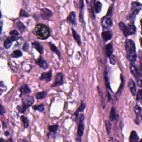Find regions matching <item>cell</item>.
Listing matches in <instances>:
<instances>
[{
  "label": "cell",
  "instance_id": "obj_1",
  "mask_svg": "<svg viewBox=\"0 0 142 142\" xmlns=\"http://www.w3.org/2000/svg\"><path fill=\"white\" fill-rule=\"evenodd\" d=\"M125 51L127 52V58L130 63H134L136 61L137 55L136 53V48L134 42L130 40L127 39L125 44Z\"/></svg>",
  "mask_w": 142,
  "mask_h": 142
},
{
  "label": "cell",
  "instance_id": "obj_2",
  "mask_svg": "<svg viewBox=\"0 0 142 142\" xmlns=\"http://www.w3.org/2000/svg\"><path fill=\"white\" fill-rule=\"evenodd\" d=\"M34 34L38 39L46 40L50 36V31L48 27L43 24L39 23L36 25L33 30Z\"/></svg>",
  "mask_w": 142,
  "mask_h": 142
},
{
  "label": "cell",
  "instance_id": "obj_3",
  "mask_svg": "<svg viewBox=\"0 0 142 142\" xmlns=\"http://www.w3.org/2000/svg\"><path fill=\"white\" fill-rule=\"evenodd\" d=\"M22 106H17V109L20 113H23L27 108L32 106L34 103V98L32 96L25 95L22 98Z\"/></svg>",
  "mask_w": 142,
  "mask_h": 142
},
{
  "label": "cell",
  "instance_id": "obj_4",
  "mask_svg": "<svg viewBox=\"0 0 142 142\" xmlns=\"http://www.w3.org/2000/svg\"><path fill=\"white\" fill-rule=\"evenodd\" d=\"M141 7V4L139 2L135 1L132 3V4H131V14L129 15V19L132 23L134 22L135 16L139 13Z\"/></svg>",
  "mask_w": 142,
  "mask_h": 142
},
{
  "label": "cell",
  "instance_id": "obj_5",
  "mask_svg": "<svg viewBox=\"0 0 142 142\" xmlns=\"http://www.w3.org/2000/svg\"><path fill=\"white\" fill-rule=\"evenodd\" d=\"M84 116L83 114H80L79 116V124L77 129V138H80L83 136L84 130Z\"/></svg>",
  "mask_w": 142,
  "mask_h": 142
},
{
  "label": "cell",
  "instance_id": "obj_6",
  "mask_svg": "<svg viewBox=\"0 0 142 142\" xmlns=\"http://www.w3.org/2000/svg\"><path fill=\"white\" fill-rule=\"evenodd\" d=\"M106 51L107 55L109 59H110V63L113 65L115 64L116 61H115V59H114V56H113V45L112 43H108V45H106Z\"/></svg>",
  "mask_w": 142,
  "mask_h": 142
},
{
  "label": "cell",
  "instance_id": "obj_7",
  "mask_svg": "<svg viewBox=\"0 0 142 142\" xmlns=\"http://www.w3.org/2000/svg\"><path fill=\"white\" fill-rule=\"evenodd\" d=\"M105 83H106V88L107 89L108 92V98L109 100H110L112 98V94L113 93V91L111 89V87L110 86V80H109V76H108V72L107 68L105 70Z\"/></svg>",
  "mask_w": 142,
  "mask_h": 142
},
{
  "label": "cell",
  "instance_id": "obj_8",
  "mask_svg": "<svg viewBox=\"0 0 142 142\" xmlns=\"http://www.w3.org/2000/svg\"><path fill=\"white\" fill-rule=\"evenodd\" d=\"M18 37L12 35H10V37H7L4 41V47L6 49H9L11 47L12 43L15 41L18 40Z\"/></svg>",
  "mask_w": 142,
  "mask_h": 142
},
{
  "label": "cell",
  "instance_id": "obj_9",
  "mask_svg": "<svg viewBox=\"0 0 142 142\" xmlns=\"http://www.w3.org/2000/svg\"><path fill=\"white\" fill-rule=\"evenodd\" d=\"M134 112L136 115V118L135 119V122L136 124L139 125L141 121V107L140 106L136 105L134 108Z\"/></svg>",
  "mask_w": 142,
  "mask_h": 142
},
{
  "label": "cell",
  "instance_id": "obj_10",
  "mask_svg": "<svg viewBox=\"0 0 142 142\" xmlns=\"http://www.w3.org/2000/svg\"><path fill=\"white\" fill-rule=\"evenodd\" d=\"M63 84V74L61 72L58 73L56 75L55 80H54V82L53 83L52 87H56L62 85Z\"/></svg>",
  "mask_w": 142,
  "mask_h": 142
},
{
  "label": "cell",
  "instance_id": "obj_11",
  "mask_svg": "<svg viewBox=\"0 0 142 142\" xmlns=\"http://www.w3.org/2000/svg\"><path fill=\"white\" fill-rule=\"evenodd\" d=\"M53 15V12L47 8H42L41 10V16L43 20H48Z\"/></svg>",
  "mask_w": 142,
  "mask_h": 142
},
{
  "label": "cell",
  "instance_id": "obj_12",
  "mask_svg": "<svg viewBox=\"0 0 142 142\" xmlns=\"http://www.w3.org/2000/svg\"><path fill=\"white\" fill-rule=\"evenodd\" d=\"M20 92V97L23 95H27L31 93V91L27 84H22L19 88Z\"/></svg>",
  "mask_w": 142,
  "mask_h": 142
},
{
  "label": "cell",
  "instance_id": "obj_13",
  "mask_svg": "<svg viewBox=\"0 0 142 142\" xmlns=\"http://www.w3.org/2000/svg\"><path fill=\"white\" fill-rule=\"evenodd\" d=\"M119 27L120 30L122 31L124 36H125V37H127V38L128 36H129V33H128V27L123 22H122V21L119 22Z\"/></svg>",
  "mask_w": 142,
  "mask_h": 142
},
{
  "label": "cell",
  "instance_id": "obj_14",
  "mask_svg": "<svg viewBox=\"0 0 142 142\" xmlns=\"http://www.w3.org/2000/svg\"><path fill=\"white\" fill-rule=\"evenodd\" d=\"M52 78V70H50L48 72H44L41 74L40 80H45L46 82H49L51 81Z\"/></svg>",
  "mask_w": 142,
  "mask_h": 142
},
{
  "label": "cell",
  "instance_id": "obj_15",
  "mask_svg": "<svg viewBox=\"0 0 142 142\" xmlns=\"http://www.w3.org/2000/svg\"><path fill=\"white\" fill-rule=\"evenodd\" d=\"M113 34L111 31H103L102 33V37L103 40L105 42H107L109 40H110L112 38Z\"/></svg>",
  "mask_w": 142,
  "mask_h": 142
},
{
  "label": "cell",
  "instance_id": "obj_16",
  "mask_svg": "<svg viewBox=\"0 0 142 142\" xmlns=\"http://www.w3.org/2000/svg\"><path fill=\"white\" fill-rule=\"evenodd\" d=\"M76 15L75 12L72 11L69 13L68 16L67 18V21L69 23L73 25H76Z\"/></svg>",
  "mask_w": 142,
  "mask_h": 142
},
{
  "label": "cell",
  "instance_id": "obj_17",
  "mask_svg": "<svg viewBox=\"0 0 142 142\" xmlns=\"http://www.w3.org/2000/svg\"><path fill=\"white\" fill-rule=\"evenodd\" d=\"M128 87L129 88V89L132 93V94L133 96H135L136 94V86L135 83L134 82V81L130 79L128 82Z\"/></svg>",
  "mask_w": 142,
  "mask_h": 142
},
{
  "label": "cell",
  "instance_id": "obj_18",
  "mask_svg": "<svg viewBox=\"0 0 142 142\" xmlns=\"http://www.w3.org/2000/svg\"><path fill=\"white\" fill-rule=\"evenodd\" d=\"M37 63L39 66L43 69H46L48 68V64L45 60L43 59L42 56H40L39 58L37 60Z\"/></svg>",
  "mask_w": 142,
  "mask_h": 142
},
{
  "label": "cell",
  "instance_id": "obj_19",
  "mask_svg": "<svg viewBox=\"0 0 142 142\" xmlns=\"http://www.w3.org/2000/svg\"><path fill=\"white\" fill-rule=\"evenodd\" d=\"M121 85H120V87L119 88L118 90V91L116 93V98L117 99V100H118V98L120 97V96H121V93L122 92V91L123 89V88H124V78L123 77V75L122 74H121Z\"/></svg>",
  "mask_w": 142,
  "mask_h": 142
},
{
  "label": "cell",
  "instance_id": "obj_20",
  "mask_svg": "<svg viewBox=\"0 0 142 142\" xmlns=\"http://www.w3.org/2000/svg\"><path fill=\"white\" fill-rule=\"evenodd\" d=\"M118 118V114L116 111V109L114 107H112L110 114V121L113 122L116 121Z\"/></svg>",
  "mask_w": 142,
  "mask_h": 142
},
{
  "label": "cell",
  "instance_id": "obj_21",
  "mask_svg": "<svg viewBox=\"0 0 142 142\" xmlns=\"http://www.w3.org/2000/svg\"><path fill=\"white\" fill-rule=\"evenodd\" d=\"M32 46L35 49L39 52L40 54H42L43 52V47L41 43L39 42H34L32 43Z\"/></svg>",
  "mask_w": 142,
  "mask_h": 142
},
{
  "label": "cell",
  "instance_id": "obj_22",
  "mask_svg": "<svg viewBox=\"0 0 142 142\" xmlns=\"http://www.w3.org/2000/svg\"><path fill=\"white\" fill-rule=\"evenodd\" d=\"M139 140V136L136 133L135 131L133 130L130 133L129 136V141L130 142H136Z\"/></svg>",
  "mask_w": 142,
  "mask_h": 142
},
{
  "label": "cell",
  "instance_id": "obj_23",
  "mask_svg": "<svg viewBox=\"0 0 142 142\" xmlns=\"http://www.w3.org/2000/svg\"><path fill=\"white\" fill-rule=\"evenodd\" d=\"M48 46H50V49H51V50L54 52V53H56L57 55L58 56L59 59H61V54H60V52H59L58 50V48H57V47L54 45V44H53V43H48Z\"/></svg>",
  "mask_w": 142,
  "mask_h": 142
},
{
  "label": "cell",
  "instance_id": "obj_24",
  "mask_svg": "<svg viewBox=\"0 0 142 142\" xmlns=\"http://www.w3.org/2000/svg\"><path fill=\"white\" fill-rule=\"evenodd\" d=\"M86 108V104L84 103L83 102H82L81 103V105L79 106V107L78 108V110H77V111L75 112V114H74V116L75 117V121H77V119L78 118V116H79V113L81 112H83L84 109Z\"/></svg>",
  "mask_w": 142,
  "mask_h": 142
},
{
  "label": "cell",
  "instance_id": "obj_25",
  "mask_svg": "<svg viewBox=\"0 0 142 142\" xmlns=\"http://www.w3.org/2000/svg\"><path fill=\"white\" fill-rule=\"evenodd\" d=\"M72 35H73L74 39L75 40V41L76 42H77V43H78V45L81 46V39L80 35L73 29H72Z\"/></svg>",
  "mask_w": 142,
  "mask_h": 142
},
{
  "label": "cell",
  "instance_id": "obj_26",
  "mask_svg": "<svg viewBox=\"0 0 142 142\" xmlns=\"http://www.w3.org/2000/svg\"><path fill=\"white\" fill-rule=\"evenodd\" d=\"M127 27H128L129 35L131 36V35H134L136 32V27L135 25L133 24H129L127 26Z\"/></svg>",
  "mask_w": 142,
  "mask_h": 142
},
{
  "label": "cell",
  "instance_id": "obj_27",
  "mask_svg": "<svg viewBox=\"0 0 142 142\" xmlns=\"http://www.w3.org/2000/svg\"><path fill=\"white\" fill-rule=\"evenodd\" d=\"M103 20H105V25L108 28H110V27H111L113 26V22L112 18L111 17H107V18L104 17Z\"/></svg>",
  "mask_w": 142,
  "mask_h": 142
},
{
  "label": "cell",
  "instance_id": "obj_28",
  "mask_svg": "<svg viewBox=\"0 0 142 142\" xmlns=\"http://www.w3.org/2000/svg\"><path fill=\"white\" fill-rule=\"evenodd\" d=\"M102 4L100 1L96 2L94 4V11L96 13H99L102 10Z\"/></svg>",
  "mask_w": 142,
  "mask_h": 142
},
{
  "label": "cell",
  "instance_id": "obj_29",
  "mask_svg": "<svg viewBox=\"0 0 142 142\" xmlns=\"http://www.w3.org/2000/svg\"><path fill=\"white\" fill-rule=\"evenodd\" d=\"M47 92L46 91H42L41 92L37 93L36 95V98L37 100H43L47 96Z\"/></svg>",
  "mask_w": 142,
  "mask_h": 142
},
{
  "label": "cell",
  "instance_id": "obj_30",
  "mask_svg": "<svg viewBox=\"0 0 142 142\" xmlns=\"http://www.w3.org/2000/svg\"><path fill=\"white\" fill-rule=\"evenodd\" d=\"M33 108H34V110L36 111H38L41 113H43L45 111V106L44 105H43V104H41V105H39L35 106L34 107H33Z\"/></svg>",
  "mask_w": 142,
  "mask_h": 142
},
{
  "label": "cell",
  "instance_id": "obj_31",
  "mask_svg": "<svg viewBox=\"0 0 142 142\" xmlns=\"http://www.w3.org/2000/svg\"><path fill=\"white\" fill-rule=\"evenodd\" d=\"M105 125H106V132L108 135H110L111 132V129H112V125L110 121H106L105 122Z\"/></svg>",
  "mask_w": 142,
  "mask_h": 142
},
{
  "label": "cell",
  "instance_id": "obj_32",
  "mask_svg": "<svg viewBox=\"0 0 142 142\" xmlns=\"http://www.w3.org/2000/svg\"><path fill=\"white\" fill-rule=\"evenodd\" d=\"M16 26H17V27L18 28V29L19 30V31L21 32L22 33L24 30H25V26L24 25L23 23H22L20 21H17V23H16Z\"/></svg>",
  "mask_w": 142,
  "mask_h": 142
},
{
  "label": "cell",
  "instance_id": "obj_33",
  "mask_svg": "<svg viewBox=\"0 0 142 142\" xmlns=\"http://www.w3.org/2000/svg\"><path fill=\"white\" fill-rule=\"evenodd\" d=\"M22 121L23 123V125H24V128H27L29 127V118L27 117H26L23 116H21V117Z\"/></svg>",
  "mask_w": 142,
  "mask_h": 142
},
{
  "label": "cell",
  "instance_id": "obj_34",
  "mask_svg": "<svg viewBox=\"0 0 142 142\" xmlns=\"http://www.w3.org/2000/svg\"><path fill=\"white\" fill-rule=\"evenodd\" d=\"M22 56V52L20 50H15L12 52L11 54V56L12 57L16 58L20 57Z\"/></svg>",
  "mask_w": 142,
  "mask_h": 142
},
{
  "label": "cell",
  "instance_id": "obj_35",
  "mask_svg": "<svg viewBox=\"0 0 142 142\" xmlns=\"http://www.w3.org/2000/svg\"><path fill=\"white\" fill-rule=\"evenodd\" d=\"M58 125L55 124V125H50V126L48 127V130L51 133H55L57 132V130H58Z\"/></svg>",
  "mask_w": 142,
  "mask_h": 142
},
{
  "label": "cell",
  "instance_id": "obj_36",
  "mask_svg": "<svg viewBox=\"0 0 142 142\" xmlns=\"http://www.w3.org/2000/svg\"><path fill=\"white\" fill-rule=\"evenodd\" d=\"M142 100V94H141V90L139 89L138 92L137 96H136V105H139V103H141Z\"/></svg>",
  "mask_w": 142,
  "mask_h": 142
},
{
  "label": "cell",
  "instance_id": "obj_37",
  "mask_svg": "<svg viewBox=\"0 0 142 142\" xmlns=\"http://www.w3.org/2000/svg\"><path fill=\"white\" fill-rule=\"evenodd\" d=\"M79 20L81 23L84 24L85 21L84 20V15H83V10H80L79 15Z\"/></svg>",
  "mask_w": 142,
  "mask_h": 142
},
{
  "label": "cell",
  "instance_id": "obj_38",
  "mask_svg": "<svg viewBox=\"0 0 142 142\" xmlns=\"http://www.w3.org/2000/svg\"><path fill=\"white\" fill-rule=\"evenodd\" d=\"M20 17H29V15L23 9H21L20 12Z\"/></svg>",
  "mask_w": 142,
  "mask_h": 142
},
{
  "label": "cell",
  "instance_id": "obj_39",
  "mask_svg": "<svg viewBox=\"0 0 142 142\" xmlns=\"http://www.w3.org/2000/svg\"><path fill=\"white\" fill-rule=\"evenodd\" d=\"M29 43H28V42H26L25 43L24 45H23V50H24L25 51H27V50H29Z\"/></svg>",
  "mask_w": 142,
  "mask_h": 142
},
{
  "label": "cell",
  "instance_id": "obj_40",
  "mask_svg": "<svg viewBox=\"0 0 142 142\" xmlns=\"http://www.w3.org/2000/svg\"><path fill=\"white\" fill-rule=\"evenodd\" d=\"M84 7V2L83 1H81L80 3V10H83Z\"/></svg>",
  "mask_w": 142,
  "mask_h": 142
},
{
  "label": "cell",
  "instance_id": "obj_41",
  "mask_svg": "<svg viewBox=\"0 0 142 142\" xmlns=\"http://www.w3.org/2000/svg\"><path fill=\"white\" fill-rule=\"evenodd\" d=\"M1 112V116H2L3 114L4 113H5V112H5L4 108H3V107L2 105L1 106V112Z\"/></svg>",
  "mask_w": 142,
  "mask_h": 142
},
{
  "label": "cell",
  "instance_id": "obj_42",
  "mask_svg": "<svg viewBox=\"0 0 142 142\" xmlns=\"http://www.w3.org/2000/svg\"><path fill=\"white\" fill-rule=\"evenodd\" d=\"M4 134H5V135H6V136H8V135H10V132H8V131H6Z\"/></svg>",
  "mask_w": 142,
  "mask_h": 142
},
{
  "label": "cell",
  "instance_id": "obj_43",
  "mask_svg": "<svg viewBox=\"0 0 142 142\" xmlns=\"http://www.w3.org/2000/svg\"><path fill=\"white\" fill-rule=\"evenodd\" d=\"M2 26H3V23L2 21H1V34L2 33Z\"/></svg>",
  "mask_w": 142,
  "mask_h": 142
}]
</instances>
